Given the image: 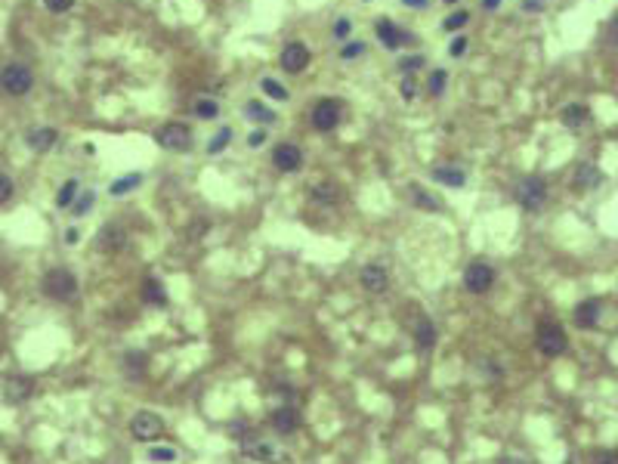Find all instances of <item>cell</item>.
<instances>
[{
	"mask_svg": "<svg viewBox=\"0 0 618 464\" xmlns=\"http://www.w3.org/2000/svg\"><path fill=\"white\" fill-rule=\"evenodd\" d=\"M445 87H448V72L445 69H433L430 72V78H427V93L433 99H439L445 93Z\"/></svg>",
	"mask_w": 618,
	"mask_h": 464,
	"instance_id": "obj_31",
	"label": "cell"
},
{
	"mask_svg": "<svg viewBox=\"0 0 618 464\" xmlns=\"http://www.w3.org/2000/svg\"><path fill=\"white\" fill-rule=\"evenodd\" d=\"M44 6L50 13H69L74 6V0H44Z\"/></svg>",
	"mask_w": 618,
	"mask_h": 464,
	"instance_id": "obj_44",
	"label": "cell"
},
{
	"mask_svg": "<svg viewBox=\"0 0 618 464\" xmlns=\"http://www.w3.org/2000/svg\"><path fill=\"white\" fill-rule=\"evenodd\" d=\"M445 4H448V6H454V4H458V0H445Z\"/></svg>",
	"mask_w": 618,
	"mask_h": 464,
	"instance_id": "obj_51",
	"label": "cell"
},
{
	"mask_svg": "<svg viewBox=\"0 0 618 464\" xmlns=\"http://www.w3.org/2000/svg\"><path fill=\"white\" fill-rule=\"evenodd\" d=\"M229 142H232V128H219L217 137L207 142V155H219V152L229 146Z\"/></svg>",
	"mask_w": 618,
	"mask_h": 464,
	"instance_id": "obj_34",
	"label": "cell"
},
{
	"mask_svg": "<svg viewBox=\"0 0 618 464\" xmlns=\"http://www.w3.org/2000/svg\"><path fill=\"white\" fill-rule=\"evenodd\" d=\"M31 381L28 378H22V375H16V378H6V384H4V400L6 402H25L31 396Z\"/></svg>",
	"mask_w": 618,
	"mask_h": 464,
	"instance_id": "obj_18",
	"label": "cell"
},
{
	"mask_svg": "<svg viewBox=\"0 0 618 464\" xmlns=\"http://www.w3.org/2000/svg\"><path fill=\"white\" fill-rule=\"evenodd\" d=\"M13 189H16V183H13V176H6V174H0V205H6V201L13 198Z\"/></svg>",
	"mask_w": 618,
	"mask_h": 464,
	"instance_id": "obj_43",
	"label": "cell"
},
{
	"mask_svg": "<svg viewBox=\"0 0 618 464\" xmlns=\"http://www.w3.org/2000/svg\"><path fill=\"white\" fill-rule=\"evenodd\" d=\"M498 6H501V0H482V10H488V13H495Z\"/></svg>",
	"mask_w": 618,
	"mask_h": 464,
	"instance_id": "obj_49",
	"label": "cell"
},
{
	"mask_svg": "<svg viewBox=\"0 0 618 464\" xmlns=\"http://www.w3.org/2000/svg\"><path fill=\"white\" fill-rule=\"evenodd\" d=\"M467 47H470L467 35H454L452 44H448V56H452V59H461L464 53H467Z\"/></svg>",
	"mask_w": 618,
	"mask_h": 464,
	"instance_id": "obj_41",
	"label": "cell"
},
{
	"mask_svg": "<svg viewBox=\"0 0 618 464\" xmlns=\"http://www.w3.org/2000/svg\"><path fill=\"white\" fill-rule=\"evenodd\" d=\"M309 198L319 201V205H334V201L341 198V186H337L334 180H321L309 189Z\"/></svg>",
	"mask_w": 618,
	"mask_h": 464,
	"instance_id": "obj_25",
	"label": "cell"
},
{
	"mask_svg": "<svg viewBox=\"0 0 618 464\" xmlns=\"http://www.w3.org/2000/svg\"><path fill=\"white\" fill-rule=\"evenodd\" d=\"M399 4L408 10H430V0H399Z\"/></svg>",
	"mask_w": 618,
	"mask_h": 464,
	"instance_id": "obj_47",
	"label": "cell"
},
{
	"mask_svg": "<svg viewBox=\"0 0 618 464\" xmlns=\"http://www.w3.org/2000/svg\"><path fill=\"white\" fill-rule=\"evenodd\" d=\"M78 189H81V180H65V186L59 189V196H56V208H71L74 205V198H78Z\"/></svg>",
	"mask_w": 618,
	"mask_h": 464,
	"instance_id": "obj_32",
	"label": "cell"
},
{
	"mask_svg": "<svg viewBox=\"0 0 618 464\" xmlns=\"http://www.w3.org/2000/svg\"><path fill=\"white\" fill-rule=\"evenodd\" d=\"M467 22H470V13L458 10V13H452V16H445V19H442V31H461Z\"/></svg>",
	"mask_w": 618,
	"mask_h": 464,
	"instance_id": "obj_36",
	"label": "cell"
},
{
	"mask_svg": "<svg viewBox=\"0 0 618 464\" xmlns=\"http://www.w3.org/2000/svg\"><path fill=\"white\" fill-rule=\"evenodd\" d=\"M124 242H127V235L121 226H103V230H99V239H96L99 251H121Z\"/></svg>",
	"mask_w": 618,
	"mask_h": 464,
	"instance_id": "obj_22",
	"label": "cell"
},
{
	"mask_svg": "<svg viewBox=\"0 0 618 464\" xmlns=\"http://www.w3.org/2000/svg\"><path fill=\"white\" fill-rule=\"evenodd\" d=\"M273 164H275V171H282V174H297L303 167V149L297 142H278L273 149Z\"/></svg>",
	"mask_w": 618,
	"mask_h": 464,
	"instance_id": "obj_10",
	"label": "cell"
},
{
	"mask_svg": "<svg viewBox=\"0 0 618 464\" xmlns=\"http://www.w3.org/2000/svg\"><path fill=\"white\" fill-rule=\"evenodd\" d=\"M78 239H81V235H78L74 226H71V230H65V242H69V244H78Z\"/></svg>",
	"mask_w": 618,
	"mask_h": 464,
	"instance_id": "obj_48",
	"label": "cell"
},
{
	"mask_svg": "<svg viewBox=\"0 0 618 464\" xmlns=\"http://www.w3.org/2000/svg\"><path fill=\"white\" fill-rule=\"evenodd\" d=\"M560 118H563V124L566 128H581V124H588L590 121V108L584 106V103H569L560 112Z\"/></svg>",
	"mask_w": 618,
	"mask_h": 464,
	"instance_id": "obj_27",
	"label": "cell"
},
{
	"mask_svg": "<svg viewBox=\"0 0 618 464\" xmlns=\"http://www.w3.org/2000/svg\"><path fill=\"white\" fill-rule=\"evenodd\" d=\"M439 341V332H436V322L430 316H420L418 322H414V344H418L420 353H430L436 347Z\"/></svg>",
	"mask_w": 618,
	"mask_h": 464,
	"instance_id": "obj_13",
	"label": "cell"
},
{
	"mask_svg": "<svg viewBox=\"0 0 618 464\" xmlns=\"http://www.w3.org/2000/svg\"><path fill=\"white\" fill-rule=\"evenodd\" d=\"M151 137H155V142L164 152H185V149H192V128H189V124H183V121L161 124Z\"/></svg>",
	"mask_w": 618,
	"mask_h": 464,
	"instance_id": "obj_3",
	"label": "cell"
},
{
	"mask_svg": "<svg viewBox=\"0 0 618 464\" xmlns=\"http://www.w3.org/2000/svg\"><path fill=\"white\" fill-rule=\"evenodd\" d=\"M31 87H35V72H31L28 65L6 62L4 69H0V90H4L6 96H25V93H31Z\"/></svg>",
	"mask_w": 618,
	"mask_h": 464,
	"instance_id": "obj_1",
	"label": "cell"
},
{
	"mask_svg": "<svg viewBox=\"0 0 618 464\" xmlns=\"http://www.w3.org/2000/svg\"><path fill=\"white\" fill-rule=\"evenodd\" d=\"M331 35H334V40H350V35H353V22L346 19V16H341V19H334V25H331Z\"/></svg>",
	"mask_w": 618,
	"mask_h": 464,
	"instance_id": "obj_38",
	"label": "cell"
},
{
	"mask_svg": "<svg viewBox=\"0 0 618 464\" xmlns=\"http://www.w3.org/2000/svg\"><path fill=\"white\" fill-rule=\"evenodd\" d=\"M590 464H618V452L615 449H603V452H597L594 458H590Z\"/></svg>",
	"mask_w": 618,
	"mask_h": 464,
	"instance_id": "obj_45",
	"label": "cell"
},
{
	"mask_svg": "<svg viewBox=\"0 0 618 464\" xmlns=\"http://www.w3.org/2000/svg\"><path fill=\"white\" fill-rule=\"evenodd\" d=\"M124 371H127V378H142V371H146V353L142 350L124 353Z\"/></svg>",
	"mask_w": 618,
	"mask_h": 464,
	"instance_id": "obj_29",
	"label": "cell"
},
{
	"mask_svg": "<svg viewBox=\"0 0 618 464\" xmlns=\"http://www.w3.org/2000/svg\"><path fill=\"white\" fill-rule=\"evenodd\" d=\"M359 56H365V44H362V40H346L343 50H341V59H343V62H355Z\"/></svg>",
	"mask_w": 618,
	"mask_h": 464,
	"instance_id": "obj_37",
	"label": "cell"
},
{
	"mask_svg": "<svg viewBox=\"0 0 618 464\" xmlns=\"http://www.w3.org/2000/svg\"><path fill=\"white\" fill-rule=\"evenodd\" d=\"M142 186V174H124V176H118V180L108 186V196L112 198H124V196H130V192H137Z\"/></svg>",
	"mask_w": 618,
	"mask_h": 464,
	"instance_id": "obj_26",
	"label": "cell"
},
{
	"mask_svg": "<svg viewBox=\"0 0 618 464\" xmlns=\"http://www.w3.org/2000/svg\"><path fill=\"white\" fill-rule=\"evenodd\" d=\"M600 313H603V303H600L597 298L581 300L578 310H575V322H578L581 328H594L600 322Z\"/></svg>",
	"mask_w": 618,
	"mask_h": 464,
	"instance_id": "obj_19",
	"label": "cell"
},
{
	"mask_svg": "<svg viewBox=\"0 0 618 464\" xmlns=\"http://www.w3.org/2000/svg\"><path fill=\"white\" fill-rule=\"evenodd\" d=\"M516 201L526 210H541L547 201V183L541 176H526L522 183H516Z\"/></svg>",
	"mask_w": 618,
	"mask_h": 464,
	"instance_id": "obj_6",
	"label": "cell"
},
{
	"mask_svg": "<svg viewBox=\"0 0 618 464\" xmlns=\"http://www.w3.org/2000/svg\"><path fill=\"white\" fill-rule=\"evenodd\" d=\"M192 112H195V118H201V121H214V118H219V103L210 96H201V99H195Z\"/></svg>",
	"mask_w": 618,
	"mask_h": 464,
	"instance_id": "obj_30",
	"label": "cell"
},
{
	"mask_svg": "<svg viewBox=\"0 0 618 464\" xmlns=\"http://www.w3.org/2000/svg\"><path fill=\"white\" fill-rule=\"evenodd\" d=\"M244 115H248L251 121H257L260 128H269V124H275V121H278V115H275L266 103H260V99H251V103L244 106Z\"/></svg>",
	"mask_w": 618,
	"mask_h": 464,
	"instance_id": "obj_24",
	"label": "cell"
},
{
	"mask_svg": "<svg viewBox=\"0 0 618 464\" xmlns=\"http://www.w3.org/2000/svg\"><path fill=\"white\" fill-rule=\"evenodd\" d=\"M405 196H408V201H411V205L418 208V210H442V198L433 196V192H427L420 183H411Z\"/></svg>",
	"mask_w": 618,
	"mask_h": 464,
	"instance_id": "obj_16",
	"label": "cell"
},
{
	"mask_svg": "<svg viewBox=\"0 0 618 464\" xmlns=\"http://www.w3.org/2000/svg\"><path fill=\"white\" fill-rule=\"evenodd\" d=\"M309 59H312L309 47L303 44V40H291V44H285V47H282L278 65H282V72H285V74H300V72H307Z\"/></svg>",
	"mask_w": 618,
	"mask_h": 464,
	"instance_id": "obj_8",
	"label": "cell"
},
{
	"mask_svg": "<svg viewBox=\"0 0 618 464\" xmlns=\"http://www.w3.org/2000/svg\"><path fill=\"white\" fill-rule=\"evenodd\" d=\"M430 176H433V183H442V186H448V189H461V186L467 183V174H464L461 167H452V164L430 167Z\"/></svg>",
	"mask_w": 618,
	"mask_h": 464,
	"instance_id": "obj_15",
	"label": "cell"
},
{
	"mask_svg": "<svg viewBox=\"0 0 618 464\" xmlns=\"http://www.w3.org/2000/svg\"><path fill=\"white\" fill-rule=\"evenodd\" d=\"M44 294L53 300H71L78 294V276L65 266H53L44 276Z\"/></svg>",
	"mask_w": 618,
	"mask_h": 464,
	"instance_id": "obj_2",
	"label": "cell"
},
{
	"mask_svg": "<svg viewBox=\"0 0 618 464\" xmlns=\"http://www.w3.org/2000/svg\"><path fill=\"white\" fill-rule=\"evenodd\" d=\"M495 266L486 264V260H473V264L464 269V288H467L470 294H486L492 291L495 285Z\"/></svg>",
	"mask_w": 618,
	"mask_h": 464,
	"instance_id": "obj_5",
	"label": "cell"
},
{
	"mask_svg": "<svg viewBox=\"0 0 618 464\" xmlns=\"http://www.w3.org/2000/svg\"><path fill=\"white\" fill-rule=\"evenodd\" d=\"M600 183H603V171H600V167H594V164H578V167H575V174H572V186H575V189L590 192V189H597Z\"/></svg>",
	"mask_w": 618,
	"mask_h": 464,
	"instance_id": "obj_14",
	"label": "cell"
},
{
	"mask_svg": "<svg viewBox=\"0 0 618 464\" xmlns=\"http://www.w3.org/2000/svg\"><path fill=\"white\" fill-rule=\"evenodd\" d=\"M244 452H248L253 461H278L275 446H269L266 440H253V436H244Z\"/></svg>",
	"mask_w": 618,
	"mask_h": 464,
	"instance_id": "obj_21",
	"label": "cell"
},
{
	"mask_svg": "<svg viewBox=\"0 0 618 464\" xmlns=\"http://www.w3.org/2000/svg\"><path fill=\"white\" fill-rule=\"evenodd\" d=\"M612 40H615V44H618V16H615V19H612Z\"/></svg>",
	"mask_w": 618,
	"mask_h": 464,
	"instance_id": "obj_50",
	"label": "cell"
},
{
	"mask_svg": "<svg viewBox=\"0 0 618 464\" xmlns=\"http://www.w3.org/2000/svg\"><path fill=\"white\" fill-rule=\"evenodd\" d=\"M520 6H522V13H541V10H544V4H541V0H520Z\"/></svg>",
	"mask_w": 618,
	"mask_h": 464,
	"instance_id": "obj_46",
	"label": "cell"
},
{
	"mask_svg": "<svg viewBox=\"0 0 618 464\" xmlns=\"http://www.w3.org/2000/svg\"><path fill=\"white\" fill-rule=\"evenodd\" d=\"M273 427H275L282 436L294 434V430L300 427V415H297V409H294V406H278V409L273 412Z\"/></svg>",
	"mask_w": 618,
	"mask_h": 464,
	"instance_id": "obj_17",
	"label": "cell"
},
{
	"mask_svg": "<svg viewBox=\"0 0 618 464\" xmlns=\"http://www.w3.org/2000/svg\"><path fill=\"white\" fill-rule=\"evenodd\" d=\"M260 90L266 93L269 99H275V103H287L291 99V90L285 87L278 78H273V74H266V78H260Z\"/></svg>",
	"mask_w": 618,
	"mask_h": 464,
	"instance_id": "obj_28",
	"label": "cell"
},
{
	"mask_svg": "<svg viewBox=\"0 0 618 464\" xmlns=\"http://www.w3.org/2000/svg\"><path fill=\"white\" fill-rule=\"evenodd\" d=\"M359 282H362V288H365L368 294H387L389 273H387V266H380V264H368V266H362Z\"/></svg>",
	"mask_w": 618,
	"mask_h": 464,
	"instance_id": "obj_12",
	"label": "cell"
},
{
	"mask_svg": "<svg viewBox=\"0 0 618 464\" xmlns=\"http://www.w3.org/2000/svg\"><path fill=\"white\" fill-rule=\"evenodd\" d=\"M399 96L405 99V103H411L414 96H418V81H414V74H405L402 84H399Z\"/></svg>",
	"mask_w": 618,
	"mask_h": 464,
	"instance_id": "obj_40",
	"label": "cell"
},
{
	"mask_svg": "<svg viewBox=\"0 0 618 464\" xmlns=\"http://www.w3.org/2000/svg\"><path fill=\"white\" fill-rule=\"evenodd\" d=\"M93 201H96V192H93V189L81 192V196L74 198V205H71V214H74V217H84V214H90V210H93Z\"/></svg>",
	"mask_w": 618,
	"mask_h": 464,
	"instance_id": "obj_35",
	"label": "cell"
},
{
	"mask_svg": "<svg viewBox=\"0 0 618 464\" xmlns=\"http://www.w3.org/2000/svg\"><path fill=\"white\" fill-rule=\"evenodd\" d=\"M266 140H269V130H266V128H253V130L248 133V146H251V149L266 146Z\"/></svg>",
	"mask_w": 618,
	"mask_h": 464,
	"instance_id": "obj_42",
	"label": "cell"
},
{
	"mask_svg": "<svg viewBox=\"0 0 618 464\" xmlns=\"http://www.w3.org/2000/svg\"><path fill=\"white\" fill-rule=\"evenodd\" d=\"M146 458L155 461V464H171V461L180 458V452H176V446H151V449L146 452Z\"/></svg>",
	"mask_w": 618,
	"mask_h": 464,
	"instance_id": "obj_33",
	"label": "cell"
},
{
	"mask_svg": "<svg viewBox=\"0 0 618 464\" xmlns=\"http://www.w3.org/2000/svg\"><path fill=\"white\" fill-rule=\"evenodd\" d=\"M341 103L337 99H319L316 106H312L309 112V124L316 128L319 133H331L337 124H341Z\"/></svg>",
	"mask_w": 618,
	"mask_h": 464,
	"instance_id": "obj_7",
	"label": "cell"
},
{
	"mask_svg": "<svg viewBox=\"0 0 618 464\" xmlns=\"http://www.w3.org/2000/svg\"><path fill=\"white\" fill-rule=\"evenodd\" d=\"M374 35H377V40H380V44H384L387 50H399V47H405V44L411 40L408 31H402L393 19H377V22H374Z\"/></svg>",
	"mask_w": 618,
	"mask_h": 464,
	"instance_id": "obj_11",
	"label": "cell"
},
{
	"mask_svg": "<svg viewBox=\"0 0 618 464\" xmlns=\"http://www.w3.org/2000/svg\"><path fill=\"white\" fill-rule=\"evenodd\" d=\"M56 137L59 133L53 128H35V130L25 133V146H28L31 152H47V149H53Z\"/></svg>",
	"mask_w": 618,
	"mask_h": 464,
	"instance_id": "obj_20",
	"label": "cell"
},
{
	"mask_svg": "<svg viewBox=\"0 0 618 464\" xmlns=\"http://www.w3.org/2000/svg\"><path fill=\"white\" fill-rule=\"evenodd\" d=\"M420 65H424V56H420V53H411V56H402V59H399V72H402V74H414V72L420 69Z\"/></svg>",
	"mask_w": 618,
	"mask_h": 464,
	"instance_id": "obj_39",
	"label": "cell"
},
{
	"mask_svg": "<svg viewBox=\"0 0 618 464\" xmlns=\"http://www.w3.org/2000/svg\"><path fill=\"white\" fill-rule=\"evenodd\" d=\"M161 430H164V418L155 415V412H137V415L130 418V434H133V440H139V443L158 440Z\"/></svg>",
	"mask_w": 618,
	"mask_h": 464,
	"instance_id": "obj_9",
	"label": "cell"
},
{
	"mask_svg": "<svg viewBox=\"0 0 618 464\" xmlns=\"http://www.w3.org/2000/svg\"><path fill=\"white\" fill-rule=\"evenodd\" d=\"M142 300L151 303V307H167V303H171V298H167V288L158 282V278H151V276L142 282Z\"/></svg>",
	"mask_w": 618,
	"mask_h": 464,
	"instance_id": "obj_23",
	"label": "cell"
},
{
	"mask_svg": "<svg viewBox=\"0 0 618 464\" xmlns=\"http://www.w3.org/2000/svg\"><path fill=\"white\" fill-rule=\"evenodd\" d=\"M538 350L544 353L547 359H556V356H563V353L569 350V337H566L560 322L544 319V322L538 325Z\"/></svg>",
	"mask_w": 618,
	"mask_h": 464,
	"instance_id": "obj_4",
	"label": "cell"
}]
</instances>
